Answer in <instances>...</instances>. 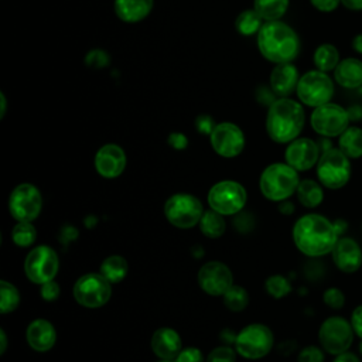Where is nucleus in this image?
Here are the masks:
<instances>
[{"mask_svg": "<svg viewBox=\"0 0 362 362\" xmlns=\"http://www.w3.org/2000/svg\"><path fill=\"white\" fill-rule=\"evenodd\" d=\"M334 223L318 214L298 218L293 226V240L297 249L310 257H320L332 252L337 240Z\"/></svg>", "mask_w": 362, "mask_h": 362, "instance_id": "f257e3e1", "label": "nucleus"}, {"mask_svg": "<svg viewBox=\"0 0 362 362\" xmlns=\"http://www.w3.org/2000/svg\"><path fill=\"white\" fill-rule=\"evenodd\" d=\"M260 55L277 65L293 62L300 52V38L294 28L281 20L264 21L256 35Z\"/></svg>", "mask_w": 362, "mask_h": 362, "instance_id": "f03ea898", "label": "nucleus"}, {"mask_svg": "<svg viewBox=\"0 0 362 362\" xmlns=\"http://www.w3.org/2000/svg\"><path fill=\"white\" fill-rule=\"evenodd\" d=\"M305 113L301 102L291 98H277L267 109L266 132L279 144L297 139L304 127Z\"/></svg>", "mask_w": 362, "mask_h": 362, "instance_id": "7ed1b4c3", "label": "nucleus"}, {"mask_svg": "<svg viewBox=\"0 0 362 362\" xmlns=\"http://www.w3.org/2000/svg\"><path fill=\"white\" fill-rule=\"evenodd\" d=\"M298 184V171L287 163H273L267 165L259 180L263 197L274 202H281L290 198L297 191Z\"/></svg>", "mask_w": 362, "mask_h": 362, "instance_id": "20e7f679", "label": "nucleus"}, {"mask_svg": "<svg viewBox=\"0 0 362 362\" xmlns=\"http://www.w3.org/2000/svg\"><path fill=\"white\" fill-rule=\"evenodd\" d=\"M274 344L272 329L260 322L249 324L235 337V351L245 359H260L266 356Z\"/></svg>", "mask_w": 362, "mask_h": 362, "instance_id": "39448f33", "label": "nucleus"}, {"mask_svg": "<svg viewBox=\"0 0 362 362\" xmlns=\"http://www.w3.org/2000/svg\"><path fill=\"white\" fill-rule=\"evenodd\" d=\"M317 177L320 184L329 189L345 187L351 178L349 158L339 148L322 151L317 163Z\"/></svg>", "mask_w": 362, "mask_h": 362, "instance_id": "423d86ee", "label": "nucleus"}, {"mask_svg": "<svg viewBox=\"0 0 362 362\" xmlns=\"http://www.w3.org/2000/svg\"><path fill=\"white\" fill-rule=\"evenodd\" d=\"M202 214L204 208L201 201L191 194H174L164 204V215L167 221L180 229H189L198 225Z\"/></svg>", "mask_w": 362, "mask_h": 362, "instance_id": "0eeeda50", "label": "nucleus"}, {"mask_svg": "<svg viewBox=\"0 0 362 362\" xmlns=\"http://www.w3.org/2000/svg\"><path fill=\"white\" fill-rule=\"evenodd\" d=\"M247 201L246 189L242 184L223 180L211 187L208 191V205L211 209L225 215H236L239 214Z\"/></svg>", "mask_w": 362, "mask_h": 362, "instance_id": "6e6552de", "label": "nucleus"}, {"mask_svg": "<svg viewBox=\"0 0 362 362\" xmlns=\"http://www.w3.org/2000/svg\"><path fill=\"white\" fill-rule=\"evenodd\" d=\"M296 93L303 105L318 107L331 100L334 95V83L327 72L313 69L300 76Z\"/></svg>", "mask_w": 362, "mask_h": 362, "instance_id": "1a4fd4ad", "label": "nucleus"}, {"mask_svg": "<svg viewBox=\"0 0 362 362\" xmlns=\"http://www.w3.org/2000/svg\"><path fill=\"white\" fill-rule=\"evenodd\" d=\"M74 298L86 308L105 305L112 296V283L102 273H86L74 284Z\"/></svg>", "mask_w": 362, "mask_h": 362, "instance_id": "9d476101", "label": "nucleus"}, {"mask_svg": "<svg viewBox=\"0 0 362 362\" xmlns=\"http://www.w3.org/2000/svg\"><path fill=\"white\" fill-rule=\"evenodd\" d=\"M59 270V259L55 250L49 246L40 245L30 250L24 260V272L30 281L44 284L55 279Z\"/></svg>", "mask_w": 362, "mask_h": 362, "instance_id": "9b49d317", "label": "nucleus"}, {"mask_svg": "<svg viewBox=\"0 0 362 362\" xmlns=\"http://www.w3.org/2000/svg\"><path fill=\"white\" fill-rule=\"evenodd\" d=\"M349 112L332 102L314 107L310 117L313 130L322 137L341 136L349 126Z\"/></svg>", "mask_w": 362, "mask_h": 362, "instance_id": "f8f14e48", "label": "nucleus"}, {"mask_svg": "<svg viewBox=\"0 0 362 362\" xmlns=\"http://www.w3.org/2000/svg\"><path fill=\"white\" fill-rule=\"evenodd\" d=\"M42 208V197L40 189L30 184L23 182L14 187L8 197V211L17 222L34 221Z\"/></svg>", "mask_w": 362, "mask_h": 362, "instance_id": "ddd939ff", "label": "nucleus"}, {"mask_svg": "<svg viewBox=\"0 0 362 362\" xmlns=\"http://www.w3.org/2000/svg\"><path fill=\"white\" fill-rule=\"evenodd\" d=\"M354 334L351 321L334 315L321 324L318 329V341L328 354L339 355L349 349L354 341Z\"/></svg>", "mask_w": 362, "mask_h": 362, "instance_id": "4468645a", "label": "nucleus"}, {"mask_svg": "<svg viewBox=\"0 0 362 362\" xmlns=\"http://www.w3.org/2000/svg\"><path fill=\"white\" fill-rule=\"evenodd\" d=\"M209 143L218 156L233 158L245 148V134L238 124L232 122H221L216 123L214 132L211 133Z\"/></svg>", "mask_w": 362, "mask_h": 362, "instance_id": "2eb2a0df", "label": "nucleus"}, {"mask_svg": "<svg viewBox=\"0 0 362 362\" xmlns=\"http://www.w3.org/2000/svg\"><path fill=\"white\" fill-rule=\"evenodd\" d=\"M198 284L209 296H223L233 286V276L225 263L211 260L199 269Z\"/></svg>", "mask_w": 362, "mask_h": 362, "instance_id": "dca6fc26", "label": "nucleus"}, {"mask_svg": "<svg viewBox=\"0 0 362 362\" xmlns=\"http://www.w3.org/2000/svg\"><path fill=\"white\" fill-rule=\"evenodd\" d=\"M320 146L308 137H297L290 141L284 151V158L288 165L297 171H307L318 163Z\"/></svg>", "mask_w": 362, "mask_h": 362, "instance_id": "f3484780", "label": "nucleus"}, {"mask_svg": "<svg viewBox=\"0 0 362 362\" xmlns=\"http://www.w3.org/2000/svg\"><path fill=\"white\" fill-rule=\"evenodd\" d=\"M126 153L115 143L103 144L95 154L93 164L98 174L103 178H116L126 168Z\"/></svg>", "mask_w": 362, "mask_h": 362, "instance_id": "a211bd4d", "label": "nucleus"}, {"mask_svg": "<svg viewBox=\"0 0 362 362\" xmlns=\"http://www.w3.org/2000/svg\"><path fill=\"white\" fill-rule=\"evenodd\" d=\"M331 253L335 266L344 273H355L362 266V249L352 238H339Z\"/></svg>", "mask_w": 362, "mask_h": 362, "instance_id": "6ab92c4d", "label": "nucleus"}, {"mask_svg": "<svg viewBox=\"0 0 362 362\" xmlns=\"http://www.w3.org/2000/svg\"><path fill=\"white\" fill-rule=\"evenodd\" d=\"M298 81V69L293 62L277 64L270 72L269 86L277 98H288L293 92H296Z\"/></svg>", "mask_w": 362, "mask_h": 362, "instance_id": "aec40b11", "label": "nucleus"}, {"mask_svg": "<svg viewBox=\"0 0 362 362\" xmlns=\"http://www.w3.org/2000/svg\"><path fill=\"white\" fill-rule=\"evenodd\" d=\"M151 349L160 359L174 361L182 349V339L175 329L163 327L154 331L151 337Z\"/></svg>", "mask_w": 362, "mask_h": 362, "instance_id": "412c9836", "label": "nucleus"}, {"mask_svg": "<svg viewBox=\"0 0 362 362\" xmlns=\"http://www.w3.org/2000/svg\"><path fill=\"white\" fill-rule=\"evenodd\" d=\"M25 338L30 348L38 352H47L55 345L57 331L48 320L37 318L28 324Z\"/></svg>", "mask_w": 362, "mask_h": 362, "instance_id": "4be33fe9", "label": "nucleus"}, {"mask_svg": "<svg viewBox=\"0 0 362 362\" xmlns=\"http://www.w3.org/2000/svg\"><path fill=\"white\" fill-rule=\"evenodd\" d=\"M154 0H113L116 17L127 24L143 21L151 13Z\"/></svg>", "mask_w": 362, "mask_h": 362, "instance_id": "5701e85b", "label": "nucleus"}, {"mask_svg": "<svg viewBox=\"0 0 362 362\" xmlns=\"http://www.w3.org/2000/svg\"><path fill=\"white\" fill-rule=\"evenodd\" d=\"M334 78L342 88H359L362 85V61L358 58H345L339 61L334 69Z\"/></svg>", "mask_w": 362, "mask_h": 362, "instance_id": "b1692460", "label": "nucleus"}, {"mask_svg": "<svg viewBox=\"0 0 362 362\" xmlns=\"http://www.w3.org/2000/svg\"><path fill=\"white\" fill-rule=\"evenodd\" d=\"M338 148L348 158L362 157V129L356 126H348L346 130L339 136Z\"/></svg>", "mask_w": 362, "mask_h": 362, "instance_id": "393cba45", "label": "nucleus"}, {"mask_svg": "<svg viewBox=\"0 0 362 362\" xmlns=\"http://www.w3.org/2000/svg\"><path fill=\"white\" fill-rule=\"evenodd\" d=\"M198 225H199L202 235H205L209 239L221 238L226 229V222L223 219V215L211 208L204 211Z\"/></svg>", "mask_w": 362, "mask_h": 362, "instance_id": "a878e982", "label": "nucleus"}, {"mask_svg": "<svg viewBox=\"0 0 362 362\" xmlns=\"http://www.w3.org/2000/svg\"><path fill=\"white\" fill-rule=\"evenodd\" d=\"M313 61L318 71L329 72V71H334L339 64V52L335 45L325 42L315 48Z\"/></svg>", "mask_w": 362, "mask_h": 362, "instance_id": "bb28decb", "label": "nucleus"}, {"mask_svg": "<svg viewBox=\"0 0 362 362\" xmlns=\"http://www.w3.org/2000/svg\"><path fill=\"white\" fill-rule=\"evenodd\" d=\"M127 260L123 256L119 255H112L107 256L102 264H100V273L112 283H120L122 280H124V277L127 276Z\"/></svg>", "mask_w": 362, "mask_h": 362, "instance_id": "cd10ccee", "label": "nucleus"}, {"mask_svg": "<svg viewBox=\"0 0 362 362\" xmlns=\"http://www.w3.org/2000/svg\"><path fill=\"white\" fill-rule=\"evenodd\" d=\"M263 23H264L263 18L252 7V8L243 10L238 14V17L235 20V30L238 31V34H240L243 37L257 35Z\"/></svg>", "mask_w": 362, "mask_h": 362, "instance_id": "c85d7f7f", "label": "nucleus"}, {"mask_svg": "<svg viewBox=\"0 0 362 362\" xmlns=\"http://www.w3.org/2000/svg\"><path fill=\"white\" fill-rule=\"evenodd\" d=\"M297 198L305 208H315L324 199V192L321 184L313 180H303L297 187Z\"/></svg>", "mask_w": 362, "mask_h": 362, "instance_id": "c756f323", "label": "nucleus"}, {"mask_svg": "<svg viewBox=\"0 0 362 362\" xmlns=\"http://www.w3.org/2000/svg\"><path fill=\"white\" fill-rule=\"evenodd\" d=\"M290 0H253V8L263 18V21L280 20L287 8Z\"/></svg>", "mask_w": 362, "mask_h": 362, "instance_id": "7c9ffc66", "label": "nucleus"}, {"mask_svg": "<svg viewBox=\"0 0 362 362\" xmlns=\"http://www.w3.org/2000/svg\"><path fill=\"white\" fill-rule=\"evenodd\" d=\"M222 298H223L225 307L233 313H239L245 310L249 304V293L242 286H236V284H233L222 296Z\"/></svg>", "mask_w": 362, "mask_h": 362, "instance_id": "2f4dec72", "label": "nucleus"}, {"mask_svg": "<svg viewBox=\"0 0 362 362\" xmlns=\"http://www.w3.org/2000/svg\"><path fill=\"white\" fill-rule=\"evenodd\" d=\"M20 304V293L17 287L6 280L0 281V311L8 314L14 311Z\"/></svg>", "mask_w": 362, "mask_h": 362, "instance_id": "473e14b6", "label": "nucleus"}, {"mask_svg": "<svg viewBox=\"0 0 362 362\" xmlns=\"http://www.w3.org/2000/svg\"><path fill=\"white\" fill-rule=\"evenodd\" d=\"M11 239L20 247L31 246L37 239L35 226L31 222H17L11 230Z\"/></svg>", "mask_w": 362, "mask_h": 362, "instance_id": "72a5a7b5", "label": "nucleus"}, {"mask_svg": "<svg viewBox=\"0 0 362 362\" xmlns=\"http://www.w3.org/2000/svg\"><path fill=\"white\" fill-rule=\"evenodd\" d=\"M264 287H266L267 294L274 298H283L291 291L290 281L281 274H273V276L267 277Z\"/></svg>", "mask_w": 362, "mask_h": 362, "instance_id": "f704fd0d", "label": "nucleus"}, {"mask_svg": "<svg viewBox=\"0 0 362 362\" xmlns=\"http://www.w3.org/2000/svg\"><path fill=\"white\" fill-rule=\"evenodd\" d=\"M85 65L92 69H105L110 65V55L100 48H93L85 55Z\"/></svg>", "mask_w": 362, "mask_h": 362, "instance_id": "c9c22d12", "label": "nucleus"}, {"mask_svg": "<svg viewBox=\"0 0 362 362\" xmlns=\"http://www.w3.org/2000/svg\"><path fill=\"white\" fill-rule=\"evenodd\" d=\"M205 362H236V354L230 346L222 345L212 349Z\"/></svg>", "mask_w": 362, "mask_h": 362, "instance_id": "e433bc0d", "label": "nucleus"}, {"mask_svg": "<svg viewBox=\"0 0 362 362\" xmlns=\"http://www.w3.org/2000/svg\"><path fill=\"white\" fill-rule=\"evenodd\" d=\"M322 300L324 303L329 307V308H334V310H339L344 307L345 304V296L344 293L337 288V287H329L324 291L322 294Z\"/></svg>", "mask_w": 362, "mask_h": 362, "instance_id": "4c0bfd02", "label": "nucleus"}, {"mask_svg": "<svg viewBox=\"0 0 362 362\" xmlns=\"http://www.w3.org/2000/svg\"><path fill=\"white\" fill-rule=\"evenodd\" d=\"M216 126V122L215 119L208 115V113H201L195 117V129L199 134H204V136H211V133L214 132Z\"/></svg>", "mask_w": 362, "mask_h": 362, "instance_id": "58836bf2", "label": "nucleus"}, {"mask_svg": "<svg viewBox=\"0 0 362 362\" xmlns=\"http://www.w3.org/2000/svg\"><path fill=\"white\" fill-rule=\"evenodd\" d=\"M298 362H324V354L318 346L308 345L301 349Z\"/></svg>", "mask_w": 362, "mask_h": 362, "instance_id": "ea45409f", "label": "nucleus"}, {"mask_svg": "<svg viewBox=\"0 0 362 362\" xmlns=\"http://www.w3.org/2000/svg\"><path fill=\"white\" fill-rule=\"evenodd\" d=\"M174 361L175 362H204V356L198 348L188 346V348H182Z\"/></svg>", "mask_w": 362, "mask_h": 362, "instance_id": "a19ab883", "label": "nucleus"}, {"mask_svg": "<svg viewBox=\"0 0 362 362\" xmlns=\"http://www.w3.org/2000/svg\"><path fill=\"white\" fill-rule=\"evenodd\" d=\"M59 293H61V288L55 280L41 284L40 294H41L42 300H45V301H55L59 297Z\"/></svg>", "mask_w": 362, "mask_h": 362, "instance_id": "79ce46f5", "label": "nucleus"}, {"mask_svg": "<svg viewBox=\"0 0 362 362\" xmlns=\"http://www.w3.org/2000/svg\"><path fill=\"white\" fill-rule=\"evenodd\" d=\"M167 141L174 150H185L188 147V137L181 132L170 133Z\"/></svg>", "mask_w": 362, "mask_h": 362, "instance_id": "37998d69", "label": "nucleus"}, {"mask_svg": "<svg viewBox=\"0 0 362 362\" xmlns=\"http://www.w3.org/2000/svg\"><path fill=\"white\" fill-rule=\"evenodd\" d=\"M310 3L318 11L331 13V11H334L339 6L341 0H310Z\"/></svg>", "mask_w": 362, "mask_h": 362, "instance_id": "c03bdc74", "label": "nucleus"}, {"mask_svg": "<svg viewBox=\"0 0 362 362\" xmlns=\"http://www.w3.org/2000/svg\"><path fill=\"white\" fill-rule=\"evenodd\" d=\"M351 325L354 332L362 339V304L358 305L351 315Z\"/></svg>", "mask_w": 362, "mask_h": 362, "instance_id": "a18cd8bd", "label": "nucleus"}, {"mask_svg": "<svg viewBox=\"0 0 362 362\" xmlns=\"http://www.w3.org/2000/svg\"><path fill=\"white\" fill-rule=\"evenodd\" d=\"M334 362H361V361H359V358L355 354L345 351V352L337 355Z\"/></svg>", "mask_w": 362, "mask_h": 362, "instance_id": "49530a36", "label": "nucleus"}, {"mask_svg": "<svg viewBox=\"0 0 362 362\" xmlns=\"http://www.w3.org/2000/svg\"><path fill=\"white\" fill-rule=\"evenodd\" d=\"M280 212L284 214V215H291L294 212V205L293 202H290L288 199H284L280 202V206H279Z\"/></svg>", "mask_w": 362, "mask_h": 362, "instance_id": "de8ad7c7", "label": "nucleus"}, {"mask_svg": "<svg viewBox=\"0 0 362 362\" xmlns=\"http://www.w3.org/2000/svg\"><path fill=\"white\" fill-rule=\"evenodd\" d=\"M341 3L348 8V10H362V0H341Z\"/></svg>", "mask_w": 362, "mask_h": 362, "instance_id": "09e8293b", "label": "nucleus"}, {"mask_svg": "<svg viewBox=\"0 0 362 362\" xmlns=\"http://www.w3.org/2000/svg\"><path fill=\"white\" fill-rule=\"evenodd\" d=\"M334 228H335V232L338 233V236H341L342 232L346 230L348 223L344 219H337V221H334Z\"/></svg>", "mask_w": 362, "mask_h": 362, "instance_id": "8fccbe9b", "label": "nucleus"}, {"mask_svg": "<svg viewBox=\"0 0 362 362\" xmlns=\"http://www.w3.org/2000/svg\"><path fill=\"white\" fill-rule=\"evenodd\" d=\"M352 48H354V51L362 54V34H358V35L354 37V40H352Z\"/></svg>", "mask_w": 362, "mask_h": 362, "instance_id": "3c124183", "label": "nucleus"}, {"mask_svg": "<svg viewBox=\"0 0 362 362\" xmlns=\"http://www.w3.org/2000/svg\"><path fill=\"white\" fill-rule=\"evenodd\" d=\"M6 112H7V99L4 92H0V119L4 117Z\"/></svg>", "mask_w": 362, "mask_h": 362, "instance_id": "603ef678", "label": "nucleus"}, {"mask_svg": "<svg viewBox=\"0 0 362 362\" xmlns=\"http://www.w3.org/2000/svg\"><path fill=\"white\" fill-rule=\"evenodd\" d=\"M7 349V335L4 329H0V355H3Z\"/></svg>", "mask_w": 362, "mask_h": 362, "instance_id": "864d4df0", "label": "nucleus"}, {"mask_svg": "<svg viewBox=\"0 0 362 362\" xmlns=\"http://www.w3.org/2000/svg\"><path fill=\"white\" fill-rule=\"evenodd\" d=\"M158 362H175V361H168V359H160Z\"/></svg>", "mask_w": 362, "mask_h": 362, "instance_id": "5fc2aeb1", "label": "nucleus"}]
</instances>
